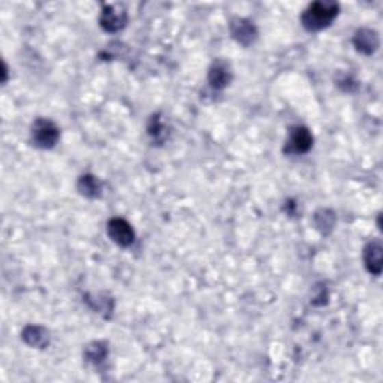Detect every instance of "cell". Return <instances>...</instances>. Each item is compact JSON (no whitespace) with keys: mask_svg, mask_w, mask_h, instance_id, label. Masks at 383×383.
Instances as JSON below:
<instances>
[{"mask_svg":"<svg viewBox=\"0 0 383 383\" xmlns=\"http://www.w3.org/2000/svg\"><path fill=\"white\" fill-rule=\"evenodd\" d=\"M339 5L334 2H313L301 15V23L308 31L323 30L337 18Z\"/></svg>","mask_w":383,"mask_h":383,"instance_id":"6da1fadb","label":"cell"},{"mask_svg":"<svg viewBox=\"0 0 383 383\" xmlns=\"http://www.w3.org/2000/svg\"><path fill=\"white\" fill-rule=\"evenodd\" d=\"M60 131L50 118H36L31 126V141L38 148L50 150L59 142Z\"/></svg>","mask_w":383,"mask_h":383,"instance_id":"7a4b0ae2","label":"cell"},{"mask_svg":"<svg viewBox=\"0 0 383 383\" xmlns=\"http://www.w3.org/2000/svg\"><path fill=\"white\" fill-rule=\"evenodd\" d=\"M313 147V135L306 126H293L289 129V135L285 142L283 151L286 155L298 156L306 155Z\"/></svg>","mask_w":383,"mask_h":383,"instance_id":"3957f363","label":"cell"},{"mask_svg":"<svg viewBox=\"0 0 383 383\" xmlns=\"http://www.w3.org/2000/svg\"><path fill=\"white\" fill-rule=\"evenodd\" d=\"M101 27L108 34L122 30L127 23V12L122 5H105L101 14Z\"/></svg>","mask_w":383,"mask_h":383,"instance_id":"277c9868","label":"cell"},{"mask_svg":"<svg viewBox=\"0 0 383 383\" xmlns=\"http://www.w3.org/2000/svg\"><path fill=\"white\" fill-rule=\"evenodd\" d=\"M107 234L120 247H129L135 241V233L129 222L122 217H114L108 222Z\"/></svg>","mask_w":383,"mask_h":383,"instance_id":"5b68a950","label":"cell"},{"mask_svg":"<svg viewBox=\"0 0 383 383\" xmlns=\"http://www.w3.org/2000/svg\"><path fill=\"white\" fill-rule=\"evenodd\" d=\"M229 30L235 41L244 47H250L258 38V30L254 24L246 18H234L229 24Z\"/></svg>","mask_w":383,"mask_h":383,"instance_id":"8992f818","label":"cell"},{"mask_svg":"<svg viewBox=\"0 0 383 383\" xmlns=\"http://www.w3.org/2000/svg\"><path fill=\"white\" fill-rule=\"evenodd\" d=\"M233 81V70L225 60H214L209 69V84L214 90L225 89Z\"/></svg>","mask_w":383,"mask_h":383,"instance_id":"52a82bcc","label":"cell"},{"mask_svg":"<svg viewBox=\"0 0 383 383\" xmlns=\"http://www.w3.org/2000/svg\"><path fill=\"white\" fill-rule=\"evenodd\" d=\"M365 268L373 276H380L383 269V246L379 239H373L364 249Z\"/></svg>","mask_w":383,"mask_h":383,"instance_id":"ba28073f","label":"cell"},{"mask_svg":"<svg viewBox=\"0 0 383 383\" xmlns=\"http://www.w3.org/2000/svg\"><path fill=\"white\" fill-rule=\"evenodd\" d=\"M379 35L376 31L371 29L362 27L356 30V34L354 36V45L359 53H362L365 55H371L378 51L379 48Z\"/></svg>","mask_w":383,"mask_h":383,"instance_id":"9c48e42d","label":"cell"},{"mask_svg":"<svg viewBox=\"0 0 383 383\" xmlns=\"http://www.w3.org/2000/svg\"><path fill=\"white\" fill-rule=\"evenodd\" d=\"M23 340L27 343L31 347L44 349L48 343H50V335L44 326L39 325H29L23 330Z\"/></svg>","mask_w":383,"mask_h":383,"instance_id":"30bf717a","label":"cell"},{"mask_svg":"<svg viewBox=\"0 0 383 383\" xmlns=\"http://www.w3.org/2000/svg\"><path fill=\"white\" fill-rule=\"evenodd\" d=\"M78 190L83 196L89 198V199H94V198L101 196L102 185H101V181L94 177V175L87 174V175H83V177H79Z\"/></svg>","mask_w":383,"mask_h":383,"instance_id":"8fae6325","label":"cell"},{"mask_svg":"<svg viewBox=\"0 0 383 383\" xmlns=\"http://www.w3.org/2000/svg\"><path fill=\"white\" fill-rule=\"evenodd\" d=\"M108 356V345L105 341H93L87 345L84 350V358L87 362L93 365H99L105 361Z\"/></svg>","mask_w":383,"mask_h":383,"instance_id":"7c38bea8","label":"cell"},{"mask_svg":"<svg viewBox=\"0 0 383 383\" xmlns=\"http://www.w3.org/2000/svg\"><path fill=\"white\" fill-rule=\"evenodd\" d=\"M315 225L322 234H330L335 225V214L328 209H321L315 213Z\"/></svg>","mask_w":383,"mask_h":383,"instance_id":"4fadbf2b","label":"cell"},{"mask_svg":"<svg viewBox=\"0 0 383 383\" xmlns=\"http://www.w3.org/2000/svg\"><path fill=\"white\" fill-rule=\"evenodd\" d=\"M163 131H165V126L162 123L161 114H155L148 122V135L156 141H162V138L165 137Z\"/></svg>","mask_w":383,"mask_h":383,"instance_id":"5bb4252c","label":"cell"}]
</instances>
